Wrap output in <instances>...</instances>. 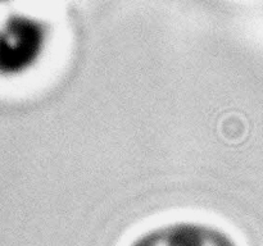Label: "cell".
Wrapping results in <instances>:
<instances>
[{"label": "cell", "mask_w": 263, "mask_h": 246, "mask_svg": "<svg viewBox=\"0 0 263 246\" xmlns=\"http://www.w3.org/2000/svg\"><path fill=\"white\" fill-rule=\"evenodd\" d=\"M43 46V31L30 18L12 15L0 23V73L14 74L27 68Z\"/></svg>", "instance_id": "cell-1"}, {"label": "cell", "mask_w": 263, "mask_h": 246, "mask_svg": "<svg viewBox=\"0 0 263 246\" xmlns=\"http://www.w3.org/2000/svg\"><path fill=\"white\" fill-rule=\"evenodd\" d=\"M128 246H239L235 238L220 227L202 222H175L151 228L134 238Z\"/></svg>", "instance_id": "cell-2"}]
</instances>
